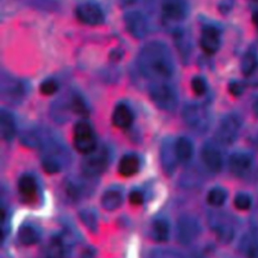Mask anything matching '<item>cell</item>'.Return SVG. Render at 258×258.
Wrapping results in <instances>:
<instances>
[{"instance_id": "cell-1", "label": "cell", "mask_w": 258, "mask_h": 258, "mask_svg": "<svg viewBox=\"0 0 258 258\" xmlns=\"http://www.w3.org/2000/svg\"><path fill=\"white\" fill-rule=\"evenodd\" d=\"M138 66L142 75L153 82L166 81L174 72L173 58L168 47L158 41L150 42L141 49Z\"/></svg>"}, {"instance_id": "cell-2", "label": "cell", "mask_w": 258, "mask_h": 258, "mask_svg": "<svg viewBox=\"0 0 258 258\" xmlns=\"http://www.w3.org/2000/svg\"><path fill=\"white\" fill-rule=\"evenodd\" d=\"M150 97L153 103L160 109L172 111L175 109L178 98L175 88L166 81L154 82L150 86Z\"/></svg>"}, {"instance_id": "cell-3", "label": "cell", "mask_w": 258, "mask_h": 258, "mask_svg": "<svg viewBox=\"0 0 258 258\" xmlns=\"http://www.w3.org/2000/svg\"><path fill=\"white\" fill-rule=\"evenodd\" d=\"M182 117L188 127L197 132L206 131L211 122L208 109L199 103H191L184 106Z\"/></svg>"}, {"instance_id": "cell-4", "label": "cell", "mask_w": 258, "mask_h": 258, "mask_svg": "<svg viewBox=\"0 0 258 258\" xmlns=\"http://www.w3.org/2000/svg\"><path fill=\"white\" fill-rule=\"evenodd\" d=\"M74 145L81 153L89 154L97 148L96 137L89 123L80 121L74 128Z\"/></svg>"}, {"instance_id": "cell-5", "label": "cell", "mask_w": 258, "mask_h": 258, "mask_svg": "<svg viewBox=\"0 0 258 258\" xmlns=\"http://www.w3.org/2000/svg\"><path fill=\"white\" fill-rule=\"evenodd\" d=\"M240 128L241 119L239 116L236 114H228L221 120L216 130L217 141L224 145L233 143L239 134Z\"/></svg>"}, {"instance_id": "cell-6", "label": "cell", "mask_w": 258, "mask_h": 258, "mask_svg": "<svg viewBox=\"0 0 258 258\" xmlns=\"http://www.w3.org/2000/svg\"><path fill=\"white\" fill-rule=\"evenodd\" d=\"M78 19L88 25H97L104 21V13L101 7L93 1H83L76 9Z\"/></svg>"}, {"instance_id": "cell-7", "label": "cell", "mask_w": 258, "mask_h": 258, "mask_svg": "<svg viewBox=\"0 0 258 258\" xmlns=\"http://www.w3.org/2000/svg\"><path fill=\"white\" fill-rule=\"evenodd\" d=\"M108 156L105 149H95L90 152L83 163V171L88 176H95L103 172L107 166Z\"/></svg>"}, {"instance_id": "cell-8", "label": "cell", "mask_w": 258, "mask_h": 258, "mask_svg": "<svg viewBox=\"0 0 258 258\" xmlns=\"http://www.w3.org/2000/svg\"><path fill=\"white\" fill-rule=\"evenodd\" d=\"M176 233L177 240L180 244H190L200 233V225L198 221L190 216L181 217L177 222Z\"/></svg>"}, {"instance_id": "cell-9", "label": "cell", "mask_w": 258, "mask_h": 258, "mask_svg": "<svg viewBox=\"0 0 258 258\" xmlns=\"http://www.w3.org/2000/svg\"><path fill=\"white\" fill-rule=\"evenodd\" d=\"M202 49L208 54H214L220 47L221 34L220 30L213 25H206L202 30L200 39Z\"/></svg>"}, {"instance_id": "cell-10", "label": "cell", "mask_w": 258, "mask_h": 258, "mask_svg": "<svg viewBox=\"0 0 258 258\" xmlns=\"http://www.w3.org/2000/svg\"><path fill=\"white\" fill-rule=\"evenodd\" d=\"M128 31L135 37H143L147 34L149 23L146 17L139 11H130L125 16Z\"/></svg>"}, {"instance_id": "cell-11", "label": "cell", "mask_w": 258, "mask_h": 258, "mask_svg": "<svg viewBox=\"0 0 258 258\" xmlns=\"http://www.w3.org/2000/svg\"><path fill=\"white\" fill-rule=\"evenodd\" d=\"M188 6L185 0H162L161 12L168 20L179 21L187 14Z\"/></svg>"}, {"instance_id": "cell-12", "label": "cell", "mask_w": 258, "mask_h": 258, "mask_svg": "<svg viewBox=\"0 0 258 258\" xmlns=\"http://www.w3.org/2000/svg\"><path fill=\"white\" fill-rule=\"evenodd\" d=\"M202 158L207 168L213 172L221 170L223 165V158L220 150L212 143H207L202 149Z\"/></svg>"}, {"instance_id": "cell-13", "label": "cell", "mask_w": 258, "mask_h": 258, "mask_svg": "<svg viewBox=\"0 0 258 258\" xmlns=\"http://www.w3.org/2000/svg\"><path fill=\"white\" fill-rule=\"evenodd\" d=\"M252 164V157L249 153L246 152H235L230 156L229 159V166L231 171L238 175V176H242L245 175Z\"/></svg>"}, {"instance_id": "cell-14", "label": "cell", "mask_w": 258, "mask_h": 258, "mask_svg": "<svg viewBox=\"0 0 258 258\" xmlns=\"http://www.w3.org/2000/svg\"><path fill=\"white\" fill-rule=\"evenodd\" d=\"M213 230L222 243H229L234 237V229L230 222L224 217H217L212 224Z\"/></svg>"}, {"instance_id": "cell-15", "label": "cell", "mask_w": 258, "mask_h": 258, "mask_svg": "<svg viewBox=\"0 0 258 258\" xmlns=\"http://www.w3.org/2000/svg\"><path fill=\"white\" fill-rule=\"evenodd\" d=\"M113 124L118 128H128L133 121V113L125 104H118L112 115Z\"/></svg>"}, {"instance_id": "cell-16", "label": "cell", "mask_w": 258, "mask_h": 258, "mask_svg": "<svg viewBox=\"0 0 258 258\" xmlns=\"http://www.w3.org/2000/svg\"><path fill=\"white\" fill-rule=\"evenodd\" d=\"M175 153V143H172L171 140L166 141L161 148V162L164 170L167 173H171L174 170L177 161Z\"/></svg>"}, {"instance_id": "cell-17", "label": "cell", "mask_w": 258, "mask_h": 258, "mask_svg": "<svg viewBox=\"0 0 258 258\" xmlns=\"http://www.w3.org/2000/svg\"><path fill=\"white\" fill-rule=\"evenodd\" d=\"M0 131H1L2 138L6 141L13 139L16 131L14 118L9 112L3 109L1 110V113H0Z\"/></svg>"}, {"instance_id": "cell-18", "label": "cell", "mask_w": 258, "mask_h": 258, "mask_svg": "<svg viewBox=\"0 0 258 258\" xmlns=\"http://www.w3.org/2000/svg\"><path fill=\"white\" fill-rule=\"evenodd\" d=\"M139 168V159L134 154L124 155L119 162L118 170L123 176H131L137 172Z\"/></svg>"}, {"instance_id": "cell-19", "label": "cell", "mask_w": 258, "mask_h": 258, "mask_svg": "<svg viewBox=\"0 0 258 258\" xmlns=\"http://www.w3.org/2000/svg\"><path fill=\"white\" fill-rule=\"evenodd\" d=\"M2 92L9 99L17 101L25 94V86L19 81L9 80L8 82L3 83Z\"/></svg>"}, {"instance_id": "cell-20", "label": "cell", "mask_w": 258, "mask_h": 258, "mask_svg": "<svg viewBox=\"0 0 258 258\" xmlns=\"http://www.w3.org/2000/svg\"><path fill=\"white\" fill-rule=\"evenodd\" d=\"M192 143L186 137H179L175 141V153L176 157L181 162L188 161L192 156Z\"/></svg>"}, {"instance_id": "cell-21", "label": "cell", "mask_w": 258, "mask_h": 258, "mask_svg": "<svg viewBox=\"0 0 258 258\" xmlns=\"http://www.w3.org/2000/svg\"><path fill=\"white\" fill-rule=\"evenodd\" d=\"M18 189L26 199H31L34 197L37 189V184L34 177L29 174L22 175L18 180Z\"/></svg>"}, {"instance_id": "cell-22", "label": "cell", "mask_w": 258, "mask_h": 258, "mask_svg": "<svg viewBox=\"0 0 258 258\" xmlns=\"http://www.w3.org/2000/svg\"><path fill=\"white\" fill-rule=\"evenodd\" d=\"M241 251L247 258H258V239L247 234L241 240Z\"/></svg>"}, {"instance_id": "cell-23", "label": "cell", "mask_w": 258, "mask_h": 258, "mask_svg": "<svg viewBox=\"0 0 258 258\" xmlns=\"http://www.w3.org/2000/svg\"><path fill=\"white\" fill-rule=\"evenodd\" d=\"M151 236L157 242H164L169 236V225L164 219H157L151 227Z\"/></svg>"}, {"instance_id": "cell-24", "label": "cell", "mask_w": 258, "mask_h": 258, "mask_svg": "<svg viewBox=\"0 0 258 258\" xmlns=\"http://www.w3.org/2000/svg\"><path fill=\"white\" fill-rule=\"evenodd\" d=\"M122 203V196L117 189H109L102 197V206L107 211L116 210Z\"/></svg>"}, {"instance_id": "cell-25", "label": "cell", "mask_w": 258, "mask_h": 258, "mask_svg": "<svg viewBox=\"0 0 258 258\" xmlns=\"http://www.w3.org/2000/svg\"><path fill=\"white\" fill-rule=\"evenodd\" d=\"M258 63V56L255 49H248L241 61V70L245 76H250L256 69Z\"/></svg>"}, {"instance_id": "cell-26", "label": "cell", "mask_w": 258, "mask_h": 258, "mask_svg": "<svg viewBox=\"0 0 258 258\" xmlns=\"http://www.w3.org/2000/svg\"><path fill=\"white\" fill-rule=\"evenodd\" d=\"M18 238L22 244L32 245L38 241L39 234L34 227L29 225H23L18 231Z\"/></svg>"}, {"instance_id": "cell-27", "label": "cell", "mask_w": 258, "mask_h": 258, "mask_svg": "<svg viewBox=\"0 0 258 258\" xmlns=\"http://www.w3.org/2000/svg\"><path fill=\"white\" fill-rule=\"evenodd\" d=\"M207 201L213 207H220L226 201V192L221 187H214L209 191Z\"/></svg>"}, {"instance_id": "cell-28", "label": "cell", "mask_w": 258, "mask_h": 258, "mask_svg": "<svg viewBox=\"0 0 258 258\" xmlns=\"http://www.w3.org/2000/svg\"><path fill=\"white\" fill-rule=\"evenodd\" d=\"M71 107H72V110L78 114V115H82V116H87L89 114V111H88V108L84 102V100L78 96V95H75L72 100H71Z\"/></svg>"}, {"instance_id": "cell-29", "label": "cell", "mask_w": 258, "mask_h": 258, "mask_svg": "<svg viewBox=\"0 0 258 258\" xmlns=\"http://www.w3.org/2000/svg\"><path fill=\"white\" fill-rule=\"evenodd\" d=\"M82 221L84 224L92 231H95L97 229V219L95 214L90 210H84L80 214Z\"/></svg>"}, {"instance_id": "cell-30", "label": "cell", "mask_w": 258, "mask_h": 258, "mask_svg": "<svg viewBox=\"0 0 258 258\" xmlns=\"http://www.w3.org/2000/svg\"><path fill=\"white\" fill-rule=\"evenodd\" d=\"M234 205L240 211H247L251 207V199L246 194H238L234 199Z\"/></svg>"}, {"instance_id": "cell-31", "label": "cell", "mask_w": 258, "mask_h": 258, "mask_svg": "<svg viewBox=\"0 0 258 258\" xmlns=\"http://www.w3.org/2000/svg\"><path fill=\"white\" fill-rule=\"evenodd\" d=\"M190 85H191L192 92L198 96L204 95L207 91V83H206L205 79L202 77L197 76V77L192 78Z\"/></svg>"}, {"instance_id": "cell-32", "label": "cell", "mask_w": 258, "mask_h": 258, "mask_svg": "<svg viewBox=\"0 0 258 258\" xmlns=\"http://www.w3.org/2000/svg\"><path fill=\"white\" fill-rule=\"evenodd\" d=\"M58 89V84L57 82H55L54 80L52 79H47V80H44L40 86H39V90L40 92L43 94V95H46V96H49V95H52L54 94Z\"/></svg>"}, {"instance_id": "cell-33", "label": "cell", "mask_w": 258, "mask_h": 258, "mask_svg": "<svg viewBox=\"0 0 258 258\" xmlns=\"http://www.w3.org/2000/svg\"><path fill=\"white\" fill-rule=\"evenodd\" d=\"M175 42L180 51H183V53L186 54V51L189 49V42L187 40L186 34H184L183 31L177 30L175 32Z\"/></svg>"}, {"instance_id": "cell-34", "label": "cell", "mask_w": 258, "mask_h": 258, "mask_svg": "<svg viewBox=\"0 0 258 258\" xmlns=\"http://www.w3.org/2000/svg\"><path fill=\"white\" fill-rule=\"evenodd\" d=\"M229 92L231 95H233L234 97H239L240 95H242V93L244 92V86L241 82L238 81H232L229 86H228Z\"/></svg>"}, {"instance_id": "cell-35", "label": "cell", "mask_w": 258, "mask_h": 258, "mask_svg": "<svg viewBox=\"0 0 258 258\" xmlns=\"http://www.w3.org/2000/svg\"><path fill=\"white\" fill-rule=\"evenodd\" d=\"M150 258H181L173 251L169 250H158L151 254Z\"/></svg>"}, {"instance_id": "cell-36", "label": "cell", "mask_w": 258, "mask_h": 258, "mask_svg": "<svg viewBox=\"0 0 258 258\" xmlns=\"http://www.w3.org/2000/svg\"><path fill=\"white\" fill-rule=\"evenodd\" d=\"M129 201L132 205H141L144 201V197L139 190H133L129 195Z\"/></svg>"}, {"instance_id": "cell-37", "label": "cell", "mask_w": 258, "mask_h": 258, "mask_svg": "<svg viewBox=\"0 0 258 258\" xmlns=\"http://www.w3.org/2000/svg\"><path fill=\"white\" fill-rule=\"evenodd\" d=\"M81 258H94V252L90 249H86L83 253Z\"/></svg>"}, {"instance_id": "cell-38", "label": "cell", "mask_w": 258, "mask_h": 258, "mask_svg": "<svg viewBox=\"0 0 258 258\" xmlns=\"http://www.w3.org/2000/svg\"><path fill=\"white\" fill-rule=\"evenodd\" d=\"M252 21L256 28H258V10H256L252 15Z\"/></svg>"}, {"instance_id": "cell-39", "label": "cell", "mask_w": 258, "mask_h": 258, "mask_svg": "<svg viewBox=\"0 0 258 258\" xmlns=\"http://www.w3.org/2000/svg\"><path fill=\"white\" fill-rule=\"evenodd\" d=\"M253 110H254V113L258 116V99H256V101L253 104Z\"/></svg>"}, {"instance_id": "cell-40", "label": "cell", "mask_w": 258, "mask_h": 258, "mask_svg": "<svg viewBox=\"0 0 258 258\" xmlns=\"http://www.w3.org/2000/svg\"><path fill=\"white\" fill-rule=\"evenodd\" d=\"M187 258H203L201 255H198V254H191V255H189V257H187Z\"/></svg>"}, {"instance_id": "cell-41", "label": "cell", "mask_w": 258, "mask_h": 258, "mask_svg": "<svg viewBox=\"0 0 258 258\" xmlns=\"http://www.w3.org/2000/svg\"><path fill=\"white\" fill-rule=\"evenodd\" d=\"M257 1H258V0H257Z\"/></svg>"}]
</instances>
